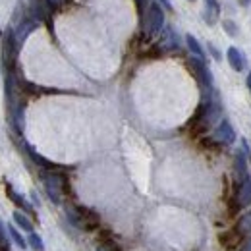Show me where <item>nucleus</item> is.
<instances>
[{
	"instance_id": "c85d7f7f",
	"label": "nucleus",
	"mask_w": 251,
	"mask_h": 251,
	"mask_svg": "<svg viewBox=\"0 0 251 251\" xmlns=\"http://www.w3.org/2000/svg\"><path fill=\"white\" fill-rule=\"evenodd\" d=\"M97 251H110V250H108V248H104V246H100V248H99Z\"/></svg>"
},
{
	"instance_id": "b1692460",
	"label": "nucleus",
	"mask_w": 251,
	"mask_h": 251,
	"mask_svg": "<svg viewBox=\"0 0 251 251\" xmlns=\"http://www.w3.org/2000/svg\"><path fill=\"white\" fill-rule=\"evenodd\" d=\"M244 251H251V234H248V240H246V248Z\"/></svg>"
},
{
	"instance_id": "dca6fc26",
	"label": "nucleus",
	"mask_w": 251,
	"mask_h": 251,
	"mask_svg": "<svg viewBox=\"0 0 251 251\" xmlns=\"http://www.w3.org/2000/svg\"><path fill=\"white\" fill-rule=\"evenodd\" d=\"M14 222H16L18 228H22V230H25V232H33V222L29 220V217L24 215L22 211H16V213H14Z\"/></svg>"
},
{
	"instance_id": "6e6552de",
	"label": "nucleus",
	"mask_w": 251,
	"mask_h": 251,
	"mask_svg": "<svg viewBox=\"0 0 251 251\" xmlns=\"http://www.w3.org/2000/svg\"><path fill=\"white\" fill-rule=\"evenodd\" d=\"M37 25H39V22L33 18V16H27V18H24V20H20V24H18V29H16V39H18V43L22 45L29 35H31L35 29H37Z\"/></svg>"
},
{
	"instance_id": "9d476101",
	"label": "nucleus",
	"mask_w": 251,
	"mask_h": 251,
	"mask_svg": "<svg viewBox=\"0 0 251 251\" xmlns=\"http://www.w3.org/2000/svg\"><path fill=\"white\" fill-rule=\"evenodd\" d=\"M238 203H240V207H250L251 205V176H246L240 184Z\"/></svg>"
},
{
	"instance_id": "412c9836",
	"label": "nucleus",
	"mask_w": 251,
	"mask_h": 251,
	"mask_svg": "<svg viewBox=\"0 0 251 251\" xmlns=\"http://www.w3.org/2000/svg\"><path fill=\"white\" fill-rule=\"evenodd\" d=\"M224 31L230 33L232 37H236V35H238V27H236L234 22H224Z\"/></svg>"
},
{
	"instance_id": "39448f33",
	"label": "nucleus",
	"mask_w": 251,
	"mask_h": 251,
	"mask_svg": "<svg viewBox=\"0 0 251 251\" xmlns=\"http://www.w3.org/2000/svg\"><path fill=\"white\" fill-rule=\"evenodd\" d=\"M162 25H164V12L158 4L153 2V4H149L147 14H145V31L147 35L153 37L162 29Z\"/></svg>"
},
{
	"instance_id": "9b49d317",
	"label": "nucleus",
	"mask_w": 251,
	"mask_h": 251,
	"mask_svg": "<svg viewBox=\"0 0 251 251\" xmlns=\"http://www.w3.org/2000/svg\"><path fill=\"white\" fill-rule=\"evenodd\" d=\"M205 2V20L209 25H213L220 16V6L217 0H203Z\"/></svg>"
},
{
	"instance_id": "393cba45",
	"label": "nucleus",
	"mask_w": 251,
	"mask_h": 251,
	"mask_svg": "<svg viewBox=\"0 0 251 251\" xmlns=\"http://www.w3.org/2000/svg\"><path fill=\"white\" fill-rule=\"evenodd\" d=\"M31 199H33V203H35V205H39V197H37V193H35V191L31 193Z\"/></svg>"
},
{
	"instance_id": "c756f323",
	"label": "nucleus",
	"mask_w": 251,
	"mask_h": 251,
	"mask_svg": "<svg viewBox=\"0 0 251 251\" xmlns=\"http://www.w3.org/2000/svg\"><path fill=\"white\" fill-rule=\"evenodd\" d=\"M137 2H139V4H143V2H145V0H137Z\"/></svg>"
},
{
	"instance_id": "f3484780",
	"label": "nucleus",
	"mask_w": 251,
	"mask_h": 251,
	"mask_svg": "<svg viewBox=\"0 0 251 251\" xmlns=\"http://www.w3.org/2000/svg\"><path fill=\"white\" fill-rule=\"evenodd\" d=\"M236 174H238V178H246V176H250L248 174V162H246V155L240 151L238 155H236Z\"/></svg>"
},
{
	"instance_id": "bb28decb",
	"label": "nucleus",
	"mask_w": 251,
	"mask_h": 251,
	"mask_svg": "<svg viewBox=\"0 0 251 251\" xmlns=\"http://www.w3.org/2000/svg\"><path fill=\"white\" fill-rule=\"evenodd\" d=\"M238 2H240L242 6H250V4H251V0H238Z\"/></svg>"
},
{
	"instance_id": "a211bd4d",
	"label": "nucleus",
	"mask_w": 251,
	"mask_h": 251,
	"mask_svg": "<svg viewBox=\"0 0 251 251\" xmlns=\"http://www.w3.org/2000/svg\"><path fill=\"white\" fill-rule=\"evenodd\" d=\"M186 43H188L189 50L197 56V58H205V52H203V49H201V45H199V41L193 37V35H186Z\"/></svg>"
},
{
	"instance_id": "0eeeda50",
	"label": "nucleus",
	"mask_w": 251,
	"mask_h": 251,
	"mask_svg": "<svg viewBox=\"0 0 251 251\" xmlns=\"http://www.w3.org/2000/svg\"><path fill=\"white\" fill-rule=\"evenodd\" d=\"M215 139L222 143V145H230V143H234L236 141V131H234V127L232 124L228 122V120H222L219 126H217V129H215Z\"/></svg>"
},
{
	"instance_id": "cd10ccee",
	"label": "nucleus",
	"mask_w": 251,
	"mask_h": 251,
	"mask_svg": "<svg viewBox=\"0 0 251 251\" xmlns=\"http://www.w3.org/2000/svg\"><path fill=\"white\" fill-rule=\"evenodd\" d=\"M248 89H250V93H251V72H250V75H248Z\"/></svg>"
},
{
	"instance_id": "f8f14e48",
	"label": "nucleus",
	"mask_w": 251,
	"mask_h": 251,
	"mask_svg": "<svg viewBox=\"0 0 251 251\" xmlns=\"http://www.w3.org/2000/svg\"><path fill=\"white\" fill-rule=\"evenodd\" d=\"M6 191H8V197H10V201H12V203H14V205H16L18 209H22L24 213H29V215H31V213H33V207L29 205V203H27V201H25V197H24V195L16 193V191L10 188V186L6 188Z\"/></svg>"
},
{
	"instance_id": "6ab92c4d",
	"label": "nucleus",
	"mask_w": 251,
	"mask_h": 251,
	"mask_svg": "<svg viewBox=\"0 0 251 251\" xmlns=\"http://www.w3.org/2000/svg\"><path fill=\"white\" fill-rule=\"evenodd\" d=\"M27 244L31 246L33 251H45V246H43V238L35 232H29V238H27Z\"/></svg>"
},
{
	"instance_id": "4468645a",
	"label": "nucleus",
	"mask_w": 251,
	"mask_h": 251,
	"mask_svg": "<svg viewBox=\"0 0 251 251\" xmlns=\"http://www.w3.org/2000/svg\"><path fill=\"white\" fill-rule=\"evenodd\" d=\"M24 147H25L27 155L33 158V162H35V164H39V166H43V168H47V170H54V164H52V162H49L45 157H41L39 153H35V149H33V147H29L27 143H24Z\"/></svg>"
},
{
	"instance_id": "7ed1b4c3",
	"label": "nucleus",
	"mask_w": 251,
	"mask_h": 251,
	"mask_svg": "<svg viewBox=\"0 0 251 251\" xmlns=\"http://www.w3.org/2000/svg\"><path fill=\"white\" fill-rule=\"evenodd\" d=\"M41 178H43V184H45V189H47L49 199H50L52 203H56V205H58V203L62 201V193H64L62 174L49 170V172H43V174H41Z\"/></svg>"
},
{
	"instance_id": "ddd939ff",
	"label": "nucleus",
	"mask_w": 251,
	"mask_h": 251,
	"mask_svg": "<svg viewBox=\"0 0 251 251\" xmlns=\"http://www.w3.org/2000/svg\"><path fill=\"white\" fill-rule=\"evenodd\" d=\"M162 47H164L166 50H174V49L180 47V39H178V35L174 33V29H170V27L164 29V35H162Z\"/></svg>"
},
{
	"instance_id": "4be33fe9",
	"label": "nucleus",
	"mask_w": 251,
	"mask_h": 251,
	"mask_svg": "<svg viewBox=\"0 0 251 251\" xmlns=\"http://www.w3.org/2000/svg\"><path fill=\"white\" fill-rule=\"evenodd\" d=\"M209 50L213 52V56H215L217 60H220V52H219V50H217V49H215V47H213V45H209Z\"/></svg>"
},
{
	"instance_id": "20e7f679",
	"label": "nucleus",
	"mask_w": 251,
	"mask_h": 251,
	"mask_svg": "<svg viewBox=\"0 0 251 251\" xmlns=\"http://www.w3.org/2000/svg\"><path fill=\"white\" fill-rule=\"evenodd\" d=\"M220 114H222V106H220L219 97H211V99H207L201 104L199 114H197V120L201 122L203 127H211L220 118Z\"/></svg>"
},
{
	"instance_id": "5701e85b",
	"label": "nucleus",
	"mask_w": 251,
	"mask_h": 251,
	"mask_svg": "<svg viewBox=\"0 0 251 251\" xmlns=\"http://www.w3.org/2000/svg\"><path fill=\"white\" fill-rule=\"evenodd\" d=\"M158 2H160V4H162L166 10H172V4H170V0H158Z\"/></svg>"
},
{
	"instance_id": "a878e982",
	"label": "nucleus",
	"mask_w": 251,
	"mask_h": 251,
	"mask_svg": "<svg viewBox=\"0 0 251 251\" xmlns=\"http://www.w3.org/2000/svg\"><path fill=\"white\" fill-rule=\"evenodd\" d=\"M49 2H50L52 6H60V4H62V0H49Z\"/></svg>"
},
{
	"instance_id": "1a4fd4ad",
	"label": "nucleus",
	"mask_w": 251,
	"mask_h": 251,
	"mask_svg": "<svg viewBox=\"0 0 251 251\" xmlns=\"http://www.w3.org/2000/svg\"><path fill=\"white\" fill-rule=\"evenodd\" d=\"M226 58H228L230 66H232L236 72H242V70H246V66H248V60H246L244 52L238 50L236 47H230V49L226 50Z\"/></svg>"
},
{
	"instance_id": "2eb2a0df",
	"label": "nucleus",
	"mask_w": 251,
	"mask_h": 251,
	"mask_svg": "<svg viewBox=\"0 0 251 251\" xmlns=\"http://www.w3.org/2000/svg\"><path fill=\"white\" fill-rule=\"evenodd\" d=\"M6 230H8V236H10L12 240H14V244H16V246H20L22 250H25V248L29 246V244H27V240H25V238L22 236V232H20V230H18L16 226L8 224V226H6Z\"/></svg>"
},
{
	"instance_id": "423d86ee",
	"label": "nucleus",
	"mask_w": 251,
	"mask_h": 251,
	"mask_svg": "<svg viewBox=\"0 0 251 251\" xmlns=\"http://www.w3.org/2000/svg\"><path fill=\"white\" fill-rule=\"evenodd\" d=\"M189 66H191V70H193L197 81H199L205 89H213V74H211V70L207 68V64L203 62V58L193 56V58L189 60Z\"/></svg>"
},
{
	"instance_id": "f03ea898",
	"label": "nucleus",
	"mask_w": 251,
	"mask_h": 251,
	"mask_svg": "<svg viewBox=\"0 0 251 251\" xmlns=\"http://www.w3.org/2000/svg\"><path fill=\"white\" fill-rule=\"evenodd\" d=\"M66 217L79 230H93L99 224V219L93 211H87L83 207H66Z\"/></svg>"
},
{
	"instance_id": "aec40b11",
	"label": "nucleus",
	"mask_w": 251,
	"mask_h": 251,
	"mask_svg": "<svg viewBox=\"0 0 251 251\" xmlns=\"http://www.w3.org/2000/svg\"><path fill=\"white\" fill-rule=\"evenodd\" d=\"M238 228H240V232L242 234H251V211L250 213H246L244 217H242V220H240V224H238Z\"/></svg>"
},
{
	"instance_id": "f257e3e1",
	"label": "nucleus",
	"mask_w": 251,
	"mask_h": 251,
	"mask_svg": "<svg viewBox=\"0 0 251 251\" xmlns=\"http://www.w3.org/2000/svg\"><path fill=\"white\" fill-rule=\"evenodd\" d=\"M18 49H20V43H18V39H16V33H14V29H8L6 35H4V43H2V64H4V74L16 70Z\"/></svg>"
}]
</instances>
